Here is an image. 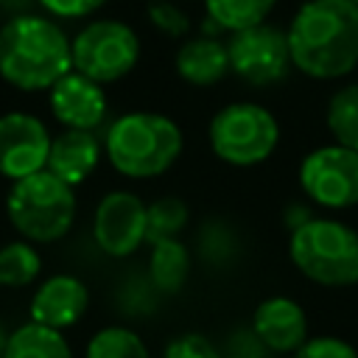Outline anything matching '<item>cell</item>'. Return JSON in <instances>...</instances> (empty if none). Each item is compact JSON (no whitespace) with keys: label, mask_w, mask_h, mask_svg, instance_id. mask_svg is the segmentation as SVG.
Instances as JSON below:
<instances>
[{"label":"cell","mask_w":358,"mask_h":358,"mask_svg":"<svg viewBox=\"0 0 358 358\" xmlns=\"http://www.w3.org/2000/svg\"><path fill=\"white\" fill-rule=\"evenodd\" d=\"M190 252L179 238H165L151 243L148 277L151 285L162 294H179L190 277Z\"/></svg>","instance_id":"cell-17"},{"label":"cell","mask_w":358,"mask_h":358,"mask_svg":"<svg viewBox=\"0 0 358 358\" xmlns=\"http://www.w3.org/2000/svg\"><path fill=\"white\" fill-rule=\"evenodd\" d=\"M48 126L28 112L0 115V173L6 179H22L48 165L50 151Z\"/></svg>","instance_id":"cell-11"},{"label":"cell","mask_w":358,"mask_h":358,"mask_svg":"<svg viewBox=\"0 0 358 358\" xmlns=\"http://www.w3.org/2000/svg\"><path fill=\"white\" fill-rule=\"evenodd\" d=\"M48 103L53 117L64 129H98L106 117V92L103 84L92 81L90 76L70 70L64 73L50 90Z\"/></svg>","instance_id":"cell-12"},{"label":"cell","mask_w":358,"mask_h":358,"mask_svg":"<svg viewBox=\"0 0 358 358\" xmlns=\"http://www.w3.org/2000/svg\"><path fill=\"white\" fill-rule=\"evenodd\" d=\"M6 213L25 241L53 243L64 238L76 221L73 185H67L48 168L14 179L6 199Z\"/></svg>","instance_id":"cell-5"},{"label":"cell","mask_w":358,"mask_h":358,"mask_svg":"<svg viewBox=\"0 0 358 358\" xmlns=\"http://www.w3.org/2000/svg\"><path fill=\"white\" fill-rule=\"evenodd\" d=\"M90 305L87 285L73 274H56L45 280L31 299V319L56 330L73 327Z\"/></svg>","instance_id":"cell-14"},{"label":"cell","mask_w":358,"mask_h":358,"mask_svg":"<svg viewBox=\"0 0 358 358\" xmlns=\"http://www.w3.org/2000/svg\"><path fill=\"white\" fill-rule=\"evenodd\" d=\"M95 246L109 257H129L145 243V204L137 193H106L92 215Z\"/></svg>","instance_id":"cell-10"},{"label":"cell","mask_w":358,"mask_h":358,"mask_svg":"<svg viewBox=\"0 0 358 358\" xmlns=\"http://www.w3.org/2000/svg\"><path fill=\"white\" fill-rule=\"evenodd\" d=\"M39 8L56 20H81L106 6V0H36Z\"/></svg>","instance_id":"cell-27"},{"label":"cell","mask_w":358,"mask_h":358,"mask_svg":"<svg viewBox=\"0 0 358 358\" xmlns=\"http://www.w3.org/2000/svg\"><path fill=\"white\" fill-rule=\"evenodd\" d=\"M313 218V210H310V204H305V201H291V204H285V210H282V224L288 227V232H294L296 227H302L305 221H310Z\"/></svg>","instance_id":"cell-28"},{"label":"cell","mask_w":358,"mask_h":358,"mask_svg":"<svg viewBox=\"0 0 358 358\" xmlns=\"http://www.w3.org/2000/svg\"><path fill=\"white\" fill-rule=\"evenodd\" d=\"M73 70L70 36L50 14L28 11L0 25V78L22 92L50 90Z\"/></svg>","instance_id":"cell-2"},{"label":"cell","mask_w":358,"mask_h":358,"mask_svg":"<svg viewBox=\"0 0 358 358\" xmlns=\"http://www.w3.org/2000/svg\"><path fill=\"white\" fill-rule=\"evenodd\" d=\"M84 358H151V352L134 330L109 324L90 338Z\"/></svg>","instance_id":"cell-23"},{"label":"cell","mask_w":358,"mask_h":358,"mask_svg":"<svg viewBox=\"0 0 358 358\" xmlns=\"http://www.w3.org/2000/svg\"><path fill=\"white\" fill-rule=\"evenodd\" d=\"M352 3H358V0H352Z\"/></svg>","instance_id":"cell-31"},{"label":"cell","mask_w":358,"mask_h":358,"mask_svg":"<svg viewBox=\"0 0 358 358\" xmlns=\"http://www.w3.org/2000/svg\"><path fill=\"white\" fill-rule=\"evenodd\" d=\"M42 271V257L31 241H11L0 246V285L22 288L31 285Z\"/></svg>","instance_id":"cell-21"},{"label":"cell","mask_w":358,"mask_h":358,"mask_svg":"<svg viewBox=\"0 0 358 358\" xmlns=\"http://www.w3.org/2000/svg\"><path fill=\"white\" fill-rule=\"evenodd\" d=\"M98 159H101V140L92 134V129H64L50 140L45 168L76 187L98 168Z\"/></svg>","instance_id":"cell-15"},{"label":"cell","mask_w":358,"mask_h":358,"mask_svg":"<svg viewBox=\"0 0 358 358\" xmlns=\"http://www.w3.org/2000/svg\"><path fill=\"white\" fill-rule=\"evenodd\" d=\"M252 333L271 352H294L308 338L305 308L291 296H266L252 313Z\"/></svg>","instance_id":"cell-13"},{"label":"cell","mask_w":358,"mask_h":358,"mask_svg":"<svg viewBox=\"0 0 358 358\" xmlns=\"http://www.w3.org/2000/svg\"><path fill=\"white\" fill-rule=\"evenodd\" d=\"M185 148L176 120L159 112H126L112 120L103 151L112 168L129 179H154L165 173Z\"/></svg>","instance_id":"cell-3"},{"label":"cell","mask_w":358,"mask_h":358,"mask_svg":"<svg viewBox=\"0 0 358 358\" xmlns=\"http://www.w3.org/2000/svg\"><path fill=\"white\" fill-rule=\"evenodd\" d=\"M73 70L90 76L98 84H115L126 78L140 62V36L120 20H92L73 39Z\"/></svg>","instance_id":"cell-7"},{"label":"cell","mask_w":358,"mask_h":358,"mask_svg":"<svg viewBox=\"0 0 358 358\" xmlns=\"http://www.w3.org/2000/svg\"><path fill=\"white\" fill-rule=\"evenodd\" d=\"M6 341H8V333H6L3 327H0V358L6 355Z\"/></svg>","instance_id":"cell-30"},{"label":"cell","mask_w":358,"mask_h":358,"mask_svg":"<svg viewBox=\"0 0 358 358\" xmlns=\"http://www.w3.org/2000/svg\"><path fill=\"white\" fill-rule=\"evenodd\" d=\"M291 358H358V350L338 336H308Z\"/></svg>","instance_id":"cell-25"},{"label":"cell","mask_w":358,"mask_h":358,"mask_svg":"<svg viewBox=\"0 0 358 358\" xmlns=\"http://www.w3.org/2000/svg\"><path fill=\"white\" fill-rule=\"evenodd\" d=\"M288 257L296 271L324 288L358 282V232L338 218H310L288 238Z\"/></svg>","instance_id":"cell-4"},{"label":"cell","mask_w":358,"mask_h":358,"mask_svg":"<svg viewBox=\"0 0 358 358\" xmlns=\"http://www.w3.org/2000/svg\"><path fill=\"white\" fill-rule=\"evenodd\" d=\"M162 358H221V352L201 333H179L165 344Z\"/></svg>","instance_id":"cell-26"},{"label":"cell","mask_w":358,"mask_h":358,"mask_svg":"<svg viewBox=\"0 0 358 358\" xmlns=\"http://www.w3.org/2000/svg\"><path fill=\"white\" fill-rule=\"evenodd\" d=\"M299 187L308 201L324 210L358 207V151L341 143L319 145L299 162Z\"/></svg>","instance_id":"cell-8"},{"label":"cell","mask_w":358,"mask_h":358,"mask_svg":"<svg viewBox=\"0 0 358 358\" xmlns=\"http://www.w3.org/2000/svg\"><path fill=\"white\" fill-rule=\"evenodd\" d=\"M324 123L336 143L358 151V84H347L330 95Z\"/></svg>","instance_id":"cell-19"},{"label":"cell","mask_w":358,"mask_h":358,"mask_svg":"<svg viewBox=\"0 0 358 358\" xmlns=\"http://www.w3.org/2000/svg\"><path fill=\"white\" fill-rule=\"evenodd\" d=\"M173 67L182 81L193 87H213L229 73V53L218 36L201 34L179 45L173 56Z\"/></svg>","instance_id":"cell-16"},{"label":"cell","mask_w":358,"mask_h":358,"mask_svg":"<svg viewBox=\"0 0 358 358\" xmlns=\"http://www.w3.org/2000/svg\"><path fill=\"white\" fill-rule=\"evenodd\" d=\"M145 17L159 34H165L171 39H182L190 34V17L168 0H151L145 8Z\"/></svg>","instance_id":"cell-24"},{"label":"cell","mask_w":358,"mask_h":358,"mask_svg":"<svg viewBox=\"0 0 358 358\" xmlns=\"http://www.w3.org/2000/svg\"><path fill=\"white\" fill-rule=\"evenodd\" d=\"M277 0H204L207 17L221 31H241L257 22H266Z\"/></svg>","instance_id":"cell-20"},{"label":"cell","mask_w":358,"mask_h":358,"mask_svg":"<svg viewBox=\"0 0 358 358\" xmlns=\"http://www.w3.org/2000/svg\"><path fill=\"white\" fill-rule=\"evenodd\" d=\"M3 358H73V350L62 330L31 319L8 336Z\"/></svg>","instance_id":"cell-18"},{"label":"cell","mask_w":358,"mask_h":358,"mask_svg":"<svg viewBox=\"0 0 358 358\" xmlns=\"http://www.w3.org/2000/svg\"><path fill=\"white\" fill-rule=\"evenodd\" d=\"M190 210L176 196H162L151 204H145V243H157L165 238H179V232L187 227Z\"/></svg>","instance_id":"cell-22"},{"label":"cell","mask_w":358,"mask_h":358,"mask_svg":"<svg viewBox=\"0 0 358 358\" xmlns=\"http://www.w3.org/2000/svg\"><path fill=\"white\" fill-rule=\"evenodd\" d=\"M207 140L221 162L235 168H252L274 154L280 143V123L266 106L252 101H235L213 115L207 126Z\"/></svg>","instance_id":"cell-6"},{"label":"cell","mask_w":358,"mask_h":358,"mask_svg":"<svg viewBox=\"0 0 358 358\" xmlns=\"http://www.w3.org/2000/svg\"><path fill=\"white\" fill-rule=\"evenodd\" d=\"M39 3L36 0H0V14L8 20V17H17V14H28V11H36Z\"/></svg>","instance_id":"cell-29"},{"label":"cell","mask_w":358,"mask_h":358,"mask_svg":"<svg viewBox=\"0 0 358 358\" xmlns=\"http://www.w3.org/2000/svg\"><path fill=\"white\" fill-rule=\"evenodd\" d=\"M291 64L316 81L350 76L358 67V3L308 0L288 25Z\"/></svg>","instance_id":"cell-1"},{"label":"cell","mask_w":358,"mask_h":358,"mask_svg":"<svg viewBox=\"0 0 358 358\" xmlns=\"http://www.w3.org/2000/svg\"><path fill=\"white\" fill-rule=\"evenodd\" d=\"M229 73L249 87H271L288 76V34L274 22H257L229 34Z\"/></svg>","instance_id":"cell-9"}]
</instances>
